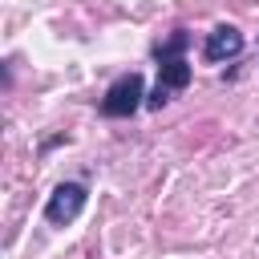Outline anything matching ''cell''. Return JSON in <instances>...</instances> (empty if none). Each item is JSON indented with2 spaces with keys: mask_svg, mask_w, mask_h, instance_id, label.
<instances>
[{
  "mask_svg": "<svg viewBox=\"0 0 259 259\" xmlns=\"http://www.w3.org/2000/svg\"><path fill=\"white\" fill-rule=\"evenodd\" d=\"M186 40H190L186 32H174V36H170V40H166V45L158 49V57H162V61H178V53L186 49Z\"/></svg>",
  "mask_w": 259,
  "mask_h": 259,
  "instance_id": "cell-5",
  "label": "cell"
},
{
  "mask_svg": "<svg viewBox=\"0 0 259 259\" xmlns=\"http://www.w3.org/2000/svg\"><path fill=\"white\" fill-rule=\"evenodd\" d=\"M158 85H166L170 93H174V89H186V85H190V65H186L182 57H178V61H162V65H158Z\"/></svg>",
  "mask_w": 259,
  "mask_h": 259,
  "instance_id": "cell-4",
  "label": "cell"
},
{
  "mask_svg": "<svg viewBox=\"0 0 259 259\" xmlns=\"http://www.w3.org/2000/svg\"><path fill=\"white\" fill-rule=\"evenodd\" d=\"M243 53V32L231 28V24H219L210 36H206V61H231Z\"/></svg>",
  "mask_w": 259,
  "mask_h": 259,
  "instance_id": "cell-3",
  "label": "cell"
},
{
  "mask_svg": "<svg viewBox=\"0 0 259 259\" xmlns=\"http://www.w3.org/2000/svg\"><path fill=\"white\" fill-rule=\"evenodd\" d=\"M81 206H85V186H81V182H61V186L49 194L45 219H49L53 227H65V223H73V219L81 214Z\"/></svg>",
  "mask_w": 259,
  "mask_h": 259,
  "instance_id": "cell-2",
  "label": "cell"
},
{
  "mask_svg": "<svg viewBox=\"0 0 259 259\" xmlns=\"http://www.w3.org/2000/svg\"><path fill=\"white\" fill-rule=\"evenodd\" d=\"M142 97H146L142 77H138V73H125V77H117V81L109 85V93H105V101H101V113H105V117H130V113L142 105Z\"/></svg>",
  "mask_w": 259,
  "mask_h": 259,
  "instance_id": "cell-1",
  "label": "cell"
},
{
  "mask_svg": "<svg viewBox=\"0 0 259 259\" xmlns=\"http://www.w3.org/2000/svg\"><path fill=\"white\" fill-rule=\"evenodd\" d=\"M166 101H170V89H166V85H158V89H154V93L146 97V105H150V109H162Z\"/></svg>",
  "mask_w": 259,
  "mask_h": 259,
  "instance_id": "cell-6",
  "label": "cell"
}]
</instances>
